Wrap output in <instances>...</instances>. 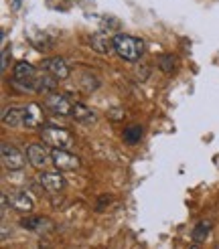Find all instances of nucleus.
Returning <instances> with one entry per match:
<instances>
[{"label": "nucleus", "instance_id": "nucleus-14", "mask_svg": "<svg viewBox=\"0 0 219 249\" xmlns=\"http://www.w3.org/2000/svg\"><path fill=\"white\" fill-rule=\"evenodd\" d=\"M71 118L75 120V122H79V124H93V122H95V114H93V111H91L88 106L79 104V102L73 104V114H71Z\"/></svg>", "mask_w": 219, "mask_h": 249}, {"label": "nucleus", "instance_id": "nucleus-18", "mask_svg": "<svg viewBox=\"0 0 219 249\" xmlns=\"http://www.w3.org/2000/svg\"><path fill=\"white\" fill-rule=\"evenodd\" d=\"M47 219H43V217H33V215H29V217H22L20 219V227L22 229H29V231H41L43 229V225H47Z\"/></svg>", "mask_w": 219, "mask_h": 249}, {"label": "nucleus", "instance_id": "nucleus-16", "mask_svg": "<svg viewBox=\"0 0 219 249\" xmlns=\"http://www.w3.org/2000/svg\"><path fill=\"white\" fill-rule=\"evenodd\" d=\"M29 39L31 43L35 45V49H39V51H49V49L53 47V41H51V36H49L47 33H39V31H35L29 35Z\"/></svg>", "mask_w": 219, "mask_h": 249}, {"label": "nucleus", "instance_id": "nucleus-1", "mask_svg": "<svg viewBox=\"0 0 219 249\" xmlns=\"http://www.w3.org/2000/svg\"><path fill=\"white\" fill-rule=\"evenodd\" d=\"M114 47H116V55L124 61H130V63L138 61L140 55L144 53V43L136 39V36H130L124 33L114 35Z\"/></svg>", "mask_w": 219, "mask_h": 249}, {"label": "nucleus", "instance_id": "nucleus-4", "mask_svg": "<svg viewBox=\"0 0 219 249\" xmlns=\"http://www.w3.org/2000/svg\"><path fill=\"white\" fill-rule=\"evenodd\" d=\"M51 162L57 166V170H77L79 158L73 156L69 150H61V148H51Z\"/></svg>", "mask_w": 219, "mask_h": 249}, {"label": "nucleus", "instance_id": "nucleus-5", "mask_svg": "<svg viewBox=\"0 0 219 249\" xmlns=\"http://www.w3.org/2000/svg\"><path fill=\"white\" fill-rule=\"evenodd\" d=\"M27 160L33 168H45L49 164V160H51V150H47V148L39 142L29 144L27 146Z\"/></svg>", "mask_w": 219, "mask_h": 249}, {"label": "nucleus", "instance_id": "nucleus-24", "mask_svg": "<svg viewBox=\"0 0 219 249\" xmlns=\"http://www.w3.org/2000/svg\"><path fill=\"white\" fill-rule=\"evenodd\" d=\"M189 249H201V247H199V243H195V245H191Z\"/></svg>", "mask_w": 219, "mask_h": 249}, {"label": "nucleus", "instance_id": "nucleus-13", "mask_svg": "<svg viewBox=\"0 0 219 249\" xmlns=\"http://www.w3.org/2000/svg\"><path fill=\"white\" fill-rule=\"evenodd\" d=\"M2 126L4 128H20L24 126V116H22V107L10 106L2 111Z\"/></svg>", "mask_w": 219, "mask_h": 249}, {"label": "nucleus", "instance_id": "nucleus-15", "mask_svg": "<svg viewBox=\"0 0 219 249\" xmlns=\"http://www.w3.org/2000/svg\"><path fill=\"white\" fill-rule=\"evenodd\" d=\"M12 75H15L17 79L33 81L36 77V69H35V65L29 63V61H18V63L15 65V69H12Z\"/></svg>", "mask_w": 219, "mask_h": 249}, {"label": "nucleus", "instance_id": "nucleus-23", "mask_svg": "<svg viewBox=\"0 0 219 249\" xmlns=\"http://www.w3.org/2000/svg\"><path fill=\"white\" fill-rule=\"evenodd\" d=\"M110 201H112V198H110L108 195H104V196L100 198V203H97V211H102V209H104V205H106V203H110Z\"/></svg>", "mask_w": 219, "mask_h": 249}, {"label": "nucleus", "instance_id": "nucleus-2", "mask_svg": "<svg viewBox=\"0 0 219 249\" xmlns=\"http://www.w3.org/2000/svg\"><path fill=\"white\" fill-rule=\"evenodd\" d=\"M41 142L51 148H61V150H69L73 146V136L65 128H55V126H43L41 128Z\"/></svg>", "mask_w": 219, "mask_h": 249}, {"label": "nucleus", "instance_id": "nucleus-12", "mask_svg": "<svg viewBox=\"0 0 219 249\" xmlns=\"http://www.w3.org/2000/svg\"><path fill=\"white\" fill-rule=\"evenodd\" d=\"M55 87H57V79L49 71L43 69V73H36V77H35V91L36 93L49 95V93L55 91Z\"/></svg>", "mask_w": 219, "mask_h": 249}, {"label": "nucleus", "instance_id": "nucleus-7", "mask_svg": "<svg viewBox=\"0 0 219 249\" xmlns=\"http://www.w3.org/2000/svg\"><path fill=\"white\" fill-rule=\"evenodd\" d=\"M43 69L49 71L51 75L57 79V81H65L69 75H71V69L69 65L65 63V59H61V57H49L43 61Z\"/></svg>", "mask_w": 219, "mask_h": 249}, {"label": "nucleus", "instance_id": "nucleus-22", "mask_svg": "<svg viewBox=\"0 0 219 249\" xmlns=\"http://www.w3.org/2000/svg\"><path fill=\"white\" fill-rule=\"evenodd\" d=\"M8 63H10V51H8V49H2V61H0V69L6 71L8 69Z\"/></svg>", "mask_w": 219, "mask_h": 249}, {"label": "nucleus", "instance_id": "nucleus-11", "mask_svg": "<svg viewBox=\"0 0 219 249\" xmlns=\"http://www.w3.org/2000/svg\"><path fill=\"white\" fill-rule=\"evenodd\" d=\"M8 203L12 209L18 211L22 215H31V211H33V198L27 193H10Z\"/></svg>", "mask_w": 219, "mask_h": 249}, {"label": "nucleus", "instance_id": "nucleus-3", "mask_svg": "<svg viewBox=\"0 0 219 249\" xmlns=\"http://www.w3.org/2000/svg\"><path fill=\"white\" fill-rule=\"evenodd\" d=\"M0 154H2V164L6 170H20L24 164H27V158H24V154L18 150L17 146H12L8 142L2 144V148H0Z\"/></svg>", "mask_w": 219, "mask_h": 249}, {"label": "nucleus", "instance_id": "nucleus-20", "mask_svg": "<svg viewBox=\"0 0 219 249\" xmlns=\"http://www.w3.org/2000/svg\"><path fill=\"white\" fill-rule=\"evenodd\" d=\"M158 69L164 71V73H173L177 69V57L170 55V53L161 55V57H158Z\"/></svg>", "mask_w": 219, "mask_h": 249}, {"label": "nucleus", "instance_id": "nucleus-9", "mask_svg": "<svg viewBox=\"0 0 219 249\" xmlns=\"http://www.w3.org/2000/svg\"><path fill=\"white\" fill-rule=\"evenodd\" d=\"M91 49H93L95 53H100V55H112V53H116L114 36H110L104 31L93 33L91 35Z\"/></svg>", "mask_w": 219, "mask_h": 249}, {"label": "nucleus", "instance_id": "nucleus-17", "mask_svg": "<svg viewBox=\"0 0 219 249\" xmlns=\"http://www.w3.org/2000/svg\"><path fill=\"white\" fill-rule=\"evenodd\" d=\"M142 136H144V128L138 126V124H132V126H128L124 130V136H122V138H124L126 144L134 146V144H138L142 140Z\"/></svg>", "mask_w": 219, "mask_h": 249}, {"label": "nucleus", "instance_id": "nucleus-8", "mask_svg": "<svg viewBox=\"0 0 219 249\" xmlns=\"http://www.w3.org/2000/svg\"><path fill=\"white\" fill-rule=\"evenodd\" d=\"M22 116H24V128H43L45 126V114L39 104L22 106Z\"/></svg>", "mask_w": 219, "mask_h": 249}, {"label": "nucleus", "instance_id": "nucleus-6", "mask_svg": "<svg viewBox=\"0 0 219 249\" xmlns=\"http://www.w3.org/2000/svg\"><path fill=\"white\" fill-rule=\"evenodd\" d=\"M45 106L53 111L55 116H71L73 114V104L63 93H49L45 99Z\"/></svg>", "mask_w": 219, "mask_h": 249}, {"label": "nucleus", "instance_id": "nucleus-21", "mask_svg": "<svg viewBox=\"0 0 219 249\" xmlns=\"http://www.w3.org/2000/svg\"><path fill=\"white\" fill-rule=\"evenodd\" d=\"M108 118L112 120V122H120V120H124V109H120V107H112V109H108Z\"/></svg>", "mask_w": 219, "mask_h": 249}, {"label": "nucleus", "instance_id": "nucleus-19", "mask_svg": "<svg viewBox=\"0 0 219 249\" xmlns=\"http://www.w3.org/2000/svg\"><path fill=\"white\" fill-rule=\"evenodd\" d=\"M211 231V223L209 221H199L197 227L193 229V241L195 243H203L207 239V235Z\"/></svg>", "mask_w": 219, "mask_h": 249}, {"label": "nucleus", "instance_id": "nucleus-10", "mask_svg": "<svg viewBox=\"0 0 219 249\" xmlns=\"http://www.w3.org/2000/svg\"><path fill=\"white\" fill-rule=\"evenodd\" d=\"M39 184L47 193H61L65 189V178L59 172H41L39 174Z\"/></svg>", "mask_w": 219, "mask_h": 249}]
</instances>
